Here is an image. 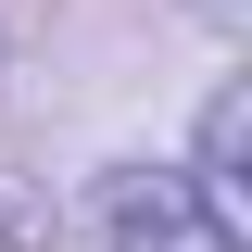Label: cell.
Returning <instances> with one entry per match:
<instances>
[{
	"mask_svg": "<svg viewBox=\"0 0 252 252\" xmlns=\"http://www.w3.org/2000/svg\"><path fill=\"white\" fill-rule=\"evenodd\" d=\"M101 240H114V252H240V227H227L189 177L139 164V177H114V189H101Z\"/></svg>",
	"mask_w": 252,
	"mask_h": 252,
	"instance_id": "obj_1",
	"label": "cell"
},
{
	"mask_svg": "<svg viewBox=\"0 0 252 252\" xmlns=\"http://www.w3.org/2000/svg\"><path fill=\"white\" fill-rule=\"evenodd\" d=\"M240 152H252V101L215 89V114H202V177H189V189H202L227 227H240Z\"/></svg>",
	"mask_w": 252,
	"mask_h": 252,
	"instance_id": "obj_2",
	"label": "cell"
}]
</instances>
